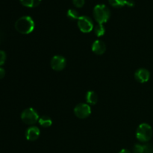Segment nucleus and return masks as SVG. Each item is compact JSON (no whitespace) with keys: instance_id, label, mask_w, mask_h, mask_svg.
I'll return each mask as SVG.
<instances>
[{"instance_id":"nucleus-5","label":"nucleus","mask_w":153,"mask_h":153,"mask_svg":"<svg viewBox=\"0 0 153 153\" xmlns=\"http://www.w3.org/2000/svg\"><path fill=\"white\" fill-rule=\"evenodd\" d=\"M77 24L80 31L83 33L91 32L94 28L92 19L87 16H79L77 20Z\"/></svg>"},{"instance_id":"nucleus-11","label":"nucleus","mask_w":153,"mask_h":153,"mask_svg":"<svg viewBox=\"0 0 153 153\" xmlns=\"http://www.w3.org/2000/svg\"><path fill=\"white\" fill-rule=\"evenodd\" d=\"M85 99H86L87 102L90 105H95L98 102V96H97V93L93 91H88L87 93Z\"/></svg>"},{"instance_id":"nucleus-22","label":"nucleus","mask_w":153,"mask_h":153,"mask_svg":"<svg viewBox=\"0 0 153 153\" xmlns=\"http://www.w3.org/2000/svg\"><path fill=\"white\" fill-rule=\"evenodd\" d=\"M126 5L129 6V7H133L134 5V2L133 0H127Z\"/></svg>"},{"instance_id":"nucleus-23","label":"nucleus","mask_w":153,"mask_h":153,"mask_svg":"<svg viewBox=\"0 0 153 153\" xmlns=\"http://www.w3.org/2000/svg\"><path fill=\"white\" fill-rule=\"evenodd\" d=\"M119 153H131V152L127 149H123L120 151Z\"/></svg>"},{"instance_id":"nucleus-19","label":"nucleus","mask_w":153,"mask_h":153,"mask_svg":"<svg viewBox=\"0 0 153 153\" xmlns=\"http://www.w3.org/2000/svg\"><path fill=\"white\" fill-rule=\"evenodd\" d=\"M6 61V53L2 50H0V66L3 65Z\"/></svg>"},{"instance_id":"nucleus-21","label":"nucleus","mask_w":153,"mask_h":153,"mask_svg":"<svg viewBox=\"0 0 153 153\" xmlns=\"http://www.w3.org/2000/svg\"><path fill=\"white\" fill-rule=\"evenodd\" d=\"M5 76V70L3 68L0 67V79H2Z\"/></svg>"},{"instance_id":"nucleus-13","label":"nucleus","mask_w":153,"mask_h":153,"mask_svg":"<svg viewBox=\"0 0 153 153\" xmlns=\"http://www.w3.org/2000/svg\"><path fill=\"white\" fill-rule=\"evenodd\" d=\"M22 5L28 7H37L41 2V0H19Z\"/></svg>"},{"instance_id":"nucleus-10","label":"nucleus","mask_w":153,"mask_h":153,"mask_svg":"<svg viewBox=\"0 0 153 153\" xmlns=\"http://www.w3.org/2000/svg\"><path fill=\"white\" fill-rule=\"evenodd\" d=\"M92 51L96 55H101L105 53L106 51L105 43L103 41L100 40H97L93 43L92 45Z\"/></svg>"},{"instance_id":"nucleus-2","label":"nucleus","mask_w":153,"mask_h":153,"mask_svg":"<svg viewBox=\"0 0 153 153\" xmlns=\"http://www.w3.org/2000/svg\"><path fill=\"white\" fill-rule=\"evenodd\" d=\"M94 16L99 24H103L108 21L111 16V11L105 4H97L94 8Z\"/></svg>"},{"instance_id":"nucleus-14","label":"nucleus","mask_w":153,"mask_h":153,"mask_svg":"<svg viewBox=\"0 0 153 153\" xmlns=\"http://www.w3.org/2000/svg\"><path fill=\"white\" fill-rule=\"evenodd\" d=\"M94 31L97 37H102L105 33V27L103 25V24H97L94 28Z\"/></svg>"},{"instance_id":"nucleus-12","label":"nucleus","mask_w":153,"mask_h":153,"mask_svg":"<svg viewBox=\"0 0 153 153\" xmlns=\"http://www.w3.org/2000/svg\"><path fill=\"white\" fill-rule=\"evenodd\" d=\"M38 123L43 128H49L52 126V120L49 117L44 115V116H42L41 117L39 118Z\"/></svg>"},{"instance_id":"nucleus-6","label":"nucleus","mask_w":153,"mask_h":153,"mask_svg":"<svg viewBox=\"0 0 153 153\" xmlns=\"http://www.w3.org/2000/svg\"><path fill=\"white\" fill-rule=\"evenodd\" d=\"M74 114L79 119H85L91 114V108L86 103H79L75 107Z\"/></svg>"},{"instance_id":"nucleus-16","label":"nucleus","mask_w":153,"mask_h":153,"mask_svg":"<svg viewBox=\"0 0 153 153\" xmlns=\"http://www.w3.org/2000/svg\"><path fill=\"white\" fill-rule=\"evenodd\" d=\"M109 4L114 7H120L126 5L127 0H108Z\"/></svg>"},{"instance_id":"nucleus-7","label":"nucleus","mask_w":153,"mask_h":153,"mask_svg":"<svg viewBox=\"0 0 153 153\" xmlns=\"http://www.w3.org/2000/svg\"><path fill=\"white\" fill-rule=\"evenodd\" d=\"M67 64V61L64 57L61 55H55L50 61V66L52 70L55 71H61L64 70Z\"/></svg>"},{"instance_id":"nucleus-1","label":"nucleus","mask_w":153,"mask_h":153,"mask_svg":"<svg viewBox=\"0 0 153 153\" xmlns=\"http://www.w3.org/2000/svg\"><path fill=\"white\" fill-rule=\"evenodd\" d=\"M15 28L22 34H28L34 31V22L29 16H23L15 22Z\"/></svg>"},{"instance_id":"nucleus-15","label":"nucleus","mask_w":153,"mask_h":153,"mask_svg":"<svg viewBox=\"0 0 153 153\" xmlns=\"http://www.w3.org/2000/svg\"><path fill=\"white\" fill-rule=\"evenodd\" d=\"M67 17L69 18L71 20H78L79 18V13L77 12V10H75V9H69L67 10Z\"/></svg>"},{"instance_id":"nucleus-3","label":"nucleus","mask_w":153,"mask_h":153,"mask_svg":"<svg viewBox=\"0 0 153 153\" xmlns=\"http://www.w3.org/2000/svg\"><path fill=\"white\" fill-rule=\"evenodd\" d=\"M152 127L148 123H141L136 130V138L143 143L149 141L152 138Z\"/></svg>"},{"instance_id":"nucleus-17","label":"nucleus","mask_w":153,"mask_h":153,"mask_svg":"<svg viewBox=\"0 0 153 153\" xmlns=\"http://www.w3.org/2000/svg\"><path fill=\"white\" fill-rule=\"evenodd\" d=\"M133 153H144V146L143 145L135 144L133 146Z\"/></svg>"},{"instance_id":"nucleus-20","label":"nucleus","mask_w":153,"mask_h":153,"mask_svg":"<svg viewBox=\"0 0 153 153\" xmlns=\"http://www.w3.org/2000/svg\"><path fill=\"white\" fill-rule=\"evenodd\" d=\"M73 4L77 7H82L85 4V0H73Z\"/></svg>"},{"instance_id":"nucleus-18","label":"nucleus","mask_w":153,"mask_h":153,"mask_svg":"<svg viewBox=\"0 0 153 153\" xmlns=\"http://www.w3.org/2000/svg\"><path fill=\"white\" fill-rule=\"evenodd\" d=\"M143 146H144V153H153V144L148 143L143 145Z\"/></svg>"},{"instance_id":"nucleus-9","label":"nucleus","mask_w":153,"mask_h":153,"mask_svg":"<svg viewBox=\"0 0 153 153\" xmlns=\"http://www.w3.org/2000/svg\"><path fill=\"white\" fill-rule=\"evenodd\" d=\"M40 134V129L37 126H31L25 131V137L29 141H34L38 138Z\"/></svg>"},{"instance_id":"nucleus-4","label":"nucleus","mask_w":153,"mask_h":153,"mask_svg":"<svg viewBox=\"0 0 153 153\" xmlns=\"http://www.w3.org/2000/svg\"><path fill=\"white\" fill-rule=\"evenodd\" d=\"M39 118L40 117L37 112L32 108L25 109L21 114V120L27 125H33L36 123L38 121Z\"/></svg>"},{"instance_id":"nucleus-8","label":"nucleus","mask_w":153,"mask_h":153,"mask_svg":"<svg viewBox=\"0 0 153 153\" xmlns=\"http://www.w3.org/2000/svg\"><path fill=\"white\" fill-rule=\"evenodd\" d=\"M150 77V73L146 69L140 68L134 73V79L140 83H145L149 81Z\"/></svg>"}]
</instances>
